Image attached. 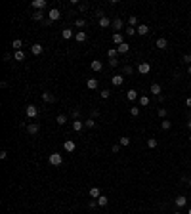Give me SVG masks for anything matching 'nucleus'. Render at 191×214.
<instances>
[{
	"instance_id": "39",
	"label": "nucleus",
	"mask_w": 191,
	"mask_h": 214,
	"mask_svg": "<svg viewBox=\"0 0 191 214\" xmlns=\"http://www.w3.org/2000/svg\"><path fill=\"white\" fill-rule=\"evenodd\" d=\"M84 25H86V19H76L75 21V27H79V29H82Z\"/></svg>"
},
{
	"instance_id": "58",
	"label": "nucleus",
	"mask_w": 191,
	"mask_h": 214,
	"mask_svg": "<svg viewBox=\"0 0 191 214\" xmlns=\"http://www.w3.org/2000/svg\"><path fill=\"white\" fill-rule=\"evenodd\" d=\"M187 185H189V187H191V178H189V182H187Z\"/></svg>"
},
{
	"instance_id": "22",
	"label": "nucleus",
	"mask_w": 191,
	"mask_h": 214,
	"mask_svg": "<svg viewBox=\"0 0 191 214\" xmlns=\"http://www.w3.org/2000/svg\"><path fill=\"white\" fill-rule=\"evenodd\" d=\"M88 195H90V199H97V197L101 195V191H100V187H90V191H88Z\"/></svg>"
},
{
	"instance_id": "57",
	"label": "nucleus",
	"mask_w": 191,
	"mask_h": 214,
	"mask_svg": "<svg viewBox=\"0 0 191 214\" xmlns=\"http://www.w3.org/2000/svg\"><path fill=\"white\" fill-rule=\"evenodd\" d=\"M187 214H191V206H189V208H187Z\"/></svg>"
},
{
	"instance_id": "12",
	"label": "nucleus",
	"mask_w": 191,
	"mask_h": 214,
	"mask_svg": "<svg viewBox=\"0 0 191 214\" xmlns=\"http://www.w3.org/2000/svg\"><path fill=\"white\" fill-rule=\"evenodd\" d=\"M122 82H124V77H122V75H115L111 79V84L113 86H122Z\"/></svg>"
},
{
	"instance_id": "2",
	"label": "nucleus",
	"mask_w": 191,
	"mask_h": 214,
	"mask_svg": "<svg viewBox=\"0 0 191 214\" xmlns=\"http://www.w3.org/2000/svg\"><path fill=\"white\" fill-rule=\"evenodd\" d=\"M48 19H52V21H59V19H61V12L58 8H52L48 12Z\"/></svg>"
},
{
	"instance_id": "33",
	"label": "nucleus",
	"mask_w": 191,
	"mask_h": 214,
	"mask_svg": "<svg viewBox=\"0 0 191 214\" xmlns=\"http://www.w3.org/2000/svg\"><path fill=\"white\" fill-rule=\"evenodd\" d=\"M140 105L142 107H147L149 105V96H140Z\"/></svg>"
},
{
	"instance_id": "23",
	"label": "nucleus",
	"mask_w": 191,
	"mask_h": 214,
	"mask_svg": "<svg viewBox=\"0 0 191 214\" xmlns=\"http://www.w3.org/2000/svg\"><path fill=\"white\" fill-rule=\"evenodd\" d=\"M42 50H44V48H42V44H38V42L31 46V52H33L34 56H40V54H42Z\"/></svg>"
},
{
	"instance_id": "9",
	"label": "nucleus",
	"mask_w": 191,
	"mask_h": 214,
	"mask_svg": "<svg viewBox=\"0 0 191 214\" xmlns=\"http://www.w3.org/2000/svg\"><path fill=\"white\" fill-rule=\"evenodd\" d=\"M63 149H65V151H69V153H73V151L76 149V143L73 142V140H67V142L63 143Z\"/></svg>"
},
{
	"instance_id": "10",
	"label": "nucleus",
	"mask_w": 191,
	"mask_h": 214,
	"mask_svg": "<svg viewBox=\"0 0 191 214\" xmlns=\"http://www.w3.org/2000/svg\"><path fill=\"white\" fill-rule=\"evenodd\" d=\"M113 42H115L117 46L124 44V35H122V33H115V35H113Z\"/></svg>"
},
{
	"instance_id": "46",
	"label": "nucleus",
	"mask_w": 191,
	"mask_h": 214,
	"mask_svg": "<svg viewBox=\"0 0 191 214\" xmlns=\"http://www.w3.org/2000/svg\"><path fill=\"white\" fill-rule=\"evenodd\" d=\"M96 206H97V201H96V199L88 201V208H96Z\"/></svg>"
},
{
	"instance_id": "16",
	"label": "nucleus",
	"mask_w": 191,
	"mask_h": 214,
	"mask_svg": "<svg viewBox=\"0 0 191 214\" xmlns=\"http://www.w3.org/2000/svg\"><path fill=\"white\" fill-rule=\"evenodd\" d=\"M138 98H140V94H138V90H128L126 92V100H130V101H134V100H138Z\"/></svg>"
},
{
	"instance_id": "41",
	"label": "nucleus",
	"mask_w": 191,
	"mask_h": 214,
	"mask_svg": "<svg viewBox=\"0 0 191 214\" xmlns=\"http://www.w3.org/2000/svg\"><path fill=\"white\" fill-rule=\"evenodd\" d=\"M84 126H86V128H94V126H96V121H94V119H88V121L84 122Z\"/></svg>"
},
{
	"instance_id": "25",
	"label": "nucleus",
	"mask_w": 191,
	"mask_h": 214,
	"mask_svg": "<svg viewBox=\"0 0 191 214\" xmlns=\"http://www.w3.org/2000/svg\"><path fill=\"white\" fill-rule=\"evenodd\" d=\"M61 36H63L65 40L73 38V29H69V27H67V29H63V31H61Z\"/></svg>"
},
{
	"instance_id": "4",
	"label": "nucleus",
	"mask_w": 191,
	"mask_h": 214,
	"mask_svg": "<svg viewBox=\"0 0 191 214\" xmlns=\"http://www.w3.org/2000/svg\"><path fill=\"white\" fill-rule=\"evenodd\" d=\"M138 71H140L142 75H147V73L151 71V63H149V61H142V63L138 65Z\"/></svg>"
},
{
	"instance_id": "49",
	"label": "nucleus",
	"mask_w": 191,
	"mask_h": 214,
	"mask_svg": "<svg viewBox=\"0 0 191 214\" xmlns=\"http://www.w3.org/2000/svg\"><path fill=\"white\" fill-rule=\"evenodd\" d=\"M52 23H54V21H52V19H44V21H42V25H44V27H50Z\"/></svg>"
},
{
	"instance_id": "1",
	"label": "nucleus",
	"mask_w": 191,
	"mask_h": 214,
	"mask_svg": "<svg viewBox=\"0 0 191 214\" xmlns=\"http://www.w3.org/2000/svg\"><path fill=\"white\" fill-rule=\"evenodd\" d=\"M48 161H50L52 166H61V164H63V157H61L59 153H52L48 157Z\"/></svg>"
},
{
	"instance_id": "14",
	"label": "nucleus",
	"mask_w": 191,
	"mask_h": 214,
	"mask_svg": "<svg viewBox=\"0 0 191 214\" xmlns=\"http://www.w3.org/2000/svg\"><path fill=\"white\" fill-rule=\"evenodd\" d=\"M42 100L46 101V103H54L55 101V96L52 92H42Z\"/></svg>"
},
{
	"instance_id": "36",
	"label": "nucleus",
	"mask_w": 191,
	"mask_h": 214,
	"mask_svg": "<svg viewBox=\"0 0 191 214\" xmlns=\"http://www.w3.org/2000/svg\"><path fill=\"white\" fill-rule=\"evenodd\" d=\"M182 63H185V65H191V54H184V57H182Z\"/></svg>"
},
{
	"instance_id": "19",
	"label": "nucleus",
	"mask_w": 191,
	"mask_h": 214,
	"mask_svg": "<svg viewBox=\"0 0 191 214\" xmlns=\"http://www.w3.org/2000/svg\"><path fill=\"white\" fill-rule=\"evenodd\" d=\"M86 38H88V35H86L84 31H79V33L75 35V40H76V42H86Z\"/></svg>"
},
{
	"instance_id": "5",
	"label": "nucleus",
	"mask_w": 191,
	"mask_h": 214,
	"mask_svg": "<svg viewBox=\"0 0 191 214\" xmlns=\"http://www.w3.org/2000/svg\"><path fill=\"white\" fill-rule=\"evenodd\" d=\"M149 92H151L153 96L157 98V96H161V94H163V88H161V84H159V82H153L151 88H149Z\"/></svg>"
},
{
	"instance_id": "53",
	"label": "nucleus",
	"mask_w": 191,
	"mask_h": 214,
	"mask_svg": "<svg viewBox=\"0 0 191 214\" xmlns=\"http://www.w3.org/2000/svg\"><path fill=\"white\" fill-rule=\"evenodd\" d=\"M157 101H159V103H163V101H164V96H163V94H161V96H157Z\"/></svg>"
},
{
	"instance_id": "60",
	"label": "nucleus",
	"mask_w": 191,
	"mask_h": 214,
	"mask_svg": "<svg viewBox=\"0 0 191 214\" xmlns=\"http://www.w3.org/2000/svg\"><path fill=\"white\" fill-rule=\"evenodd\" d=\"M189 86H191V80H189Z\"/></svg>"
},
{
	"instance_id": "48",
	"label": "nucleus",
	"mask_w": 191,
	"mask_h": 214,
	"mask_svg": "<svg viewBox=\"0 0 191 214\" xmlns=\"http://www.w3.org/2000/svg\"><path fill=\"white\" fill-rule=\"evenodd\" d=\"M100 117V111H97V109H92V119H97Z\"/></svg>"
},
{
	"instance_id": "7",
	"label": "nucleus",
	"mask_w": 191,
	"mask_h": 214,
	"mask_svg": "<svg viewBox=\"0 0 191 214\" xmlns=\"http://www.w3.org/2000/svg\"><path fill=\"white\" fill-rule=\"evenodd\" d=\"M38 130H40V124H38V122H31V124H27V132H29L31 136L38 134Z\"/></svg>"
},
{
	"instance_id": "47",
	"label": "nucleus",
	"mask_w": 191,
	"mask_h": 214,
	"mask_svg": "<svg viewBox=\"0 0 191 214\" xmlns=\"http://www.w3.org/2000/svg\"><path fill=\"white\" fill-rule=\"evenodd\" d=\"M109 65H111V67H117V65H118V57H115V59H109Z\"/></svg>"
},
{
	"instance_id": "37",
	"label": "nucleus",
	"mask_w": 191,
	"mask_h": 214,
	"mask_svg": "<svg viewBox=\"0 0 191 214\" xmlns=\"http://www.w3.org/2000/svg\"><path fill=\"white\" fill-rule=\"evenodd\" d=\"M13 59H15V61H21V59H25V54H23V52H21V50H19V52H15V56H13Z\"/></svg>"
},
{
	"instance_id": "50",
	"label": "nucleus",
	"mask_w": 191,
	"mask_h": 214,
	"mask_svg": "<svg viewBox=\"0 0 191 214\" xmlns=\"http://www.w3.org/2000/svg\"><path fill=\"white\" fill-rule=\"evenodd\" d=\"M118 149H121V143H115V145H113V153H118Z\"/></svg>"
},
{
	"instance_id": "44",
	"label": "nucleus",
	"mask_w": 191,
	"mask_h": 214,
	"mask_svg": "<svg viewBox=\"0 0 191 214\" xmlns=\"http://www.w3.org/2000/svg\"><path fill=\"white\" fill-rule=\"evenodd\" d=\"M122 73H124V75H132V67L130 65H124V67H122Z\"/></svg>"
},
{
	"instance_id": "43",
	"label": "nucleus",
	"mask_w": 191,
	"mask_h": 214,
	"mask_svg": "<svg viewBox=\"0 0 191 214\" xmlns=\"http://www.w3.org/2000/svg\"><path fill=\"white\" fill-rule=\"evenodd\" d=\"M100 96H101V100H107V98L111 96V92H109V90H101V92H100Z\"/></svg>"
},
{
	"instance_id": "13",
	"label": "nucleus",
	"mask_w": 191,
	"mask_h": 214,
	"mask_svg": "<svg viewBox=\"0 0 191 214\" xmlns=\"http://www.w3.org/2000/svg\"><path fill=\"white\" fill-rule=\"evenodd\" d=\"M34 21H44V10H34V14L31 15Z\"/></svg>"
},
{
	"instance_id": "54",
	"label": "nucleus",
	"mask_w": 191,
	"mask_h": 214,
	"mask_svg": "<svg viewBox=\"0 0 191 214\" xmlns=\"http://www.w3.org/2000/svg\"><path fill=\"white\" fill-rule=\"evenodd\" d=\"M185 105H187V107H191V98H187V100H185Z\"/></svg>"
},
{
	"instance_id": "15",
	"label": "nucleus",
	"mask_w": 191,
	"mask_h": 214,
	"mask_svg": "<svg viewBox=\"0 0 191 214\" xmlns=\"http://www.w3.org/2000/svg\"><path fill=\"white\" fill-rule=\"evenodd\" d=\"M46 6H48V2H46V0H34V2H33V8H34V10H44Z\"/></svg>"
},
{
	"instance_id": "17",
	"label": "nucleus",
	"mask_w": 191,
	"mask_h": 214,
	"mask_svg": "<svg viewBox=\"0 0 191 214\" xmlns=\"http://www.w3.org/2000/svg\"><path fill=\"white\" fill-rule=\"evenodd\" d=\"M155 46H157L159 50H166V48H168V42H166V38H157Z\"/></svg>"
},
{
	"instance_id": "52",
	"label": "nucleus",
	"mask_w": 191,
	"mask_h": 214,
	"mask_svg": "<svg viewBox=\"0 0 191 214\" xmlns=\"http://www.w3.org/2000/svg\"><path fill=\"white\" fill-rule=\"evenodd\" d=\"M8 157V151H0V159H6Z\"/></svg>"
},
{
	"instance_id": "11",
	"label": "nucleus",
	"mask_w": 191,
	"mask_h": 214,
	"mask_svg": "<svg viewBox=\"0 0 191 214\" xmlns=\"http://www.w3.org/2000/svg\"><path fill=\"white\" fill-rule=\"evenodd\" d=\"M97 23H100V27L101 29H107V27H111V19L109 17H105V15H103V17H100V21H97Z\"/></svg>"
},
{
	"instance_id": "21",
	"label": "nucleus",
	"mask_w": 191,
	"mask_h": 214,
	"mask_svg": "<svg viewBox=\"0 0 191 214\" xmlns=\"http://www.w3.org/2000/svg\"><path fill=\"white\" fill-rule=\"evenodd\" d=\"M86 86H88V90H96L100 86V82H97V79H88L86 80Z\"/></svg>"
},
{
	"instance_id": "51",
	"label": "nucleus",
	"mask_w": 191,
	"mask_h": 214,
	"mask_svg": "<svg viewBox=\"0 0 191 214\" xmlns=\"http://www.w3.org/2000/svg\"><path fill=\"white\" fill-rule=\"evenodd\" d=\"M79 10H80V12H86V10H88V6H86V4H79Z\"/></svg>"
},
{
	"instance_id": "40",
	"label": "nucleus",
	"mask_w": 191,
	"mask_h": 214,
	"mask_svg": "<svg viewBox=\"0 0 191 214\" xmlns=\"http://www.w3.org/2000/svg\"><path fill=\"white\" fill-rule=\"evenodd\" d=\"M130 115L132 117H138V115H140V107H136V105L130 107Z\"/></svg>"
},
{
	"instance_id": "27",
	"label": "nucleus",
	"mask_w": 191,
	"mask_h": 214,
	"mask_svg": "<svg viewBox=\"0 0 191 214\" xmlns=\"http://www.w3.org/2000/svg\"><path fill=\"white\" fill-rule=\"evenodd\" d=\"M117 50H118V54H128V50H130V44H128V42H124V44L117 46Z\"/></svg>"
},
{
	"instance_id": "45",
	"label": "nucleus",
	"mask_w": 191,
	"mask_h": 214,
	"mask_svg": "<svg viewBox=\"0 0 191 214\" xmlns=\"http://www.w3.org/2000/svg\"><path fill=\"white\" fill-rule=\"evenodd\" d=\"M134 33H138V31H136V27H126V35H128V36H132Z\"/></svg>"
},
{
	"instance_id": "20",
	"label": "nucleus",
	"mask_w": 191,
	"mask_h": 214,
	"mask_svg": "<svg viewBox=\"0 0 191 214\" xmlns=\"http://www.w3.org/2000/svg\"><path fill=\"white\" fill-rule=\"evenodd\" d=\"M90 67H92V71H101L103 69V63H101V61L100 59H94V61H92V63H90Z\"/></svg>"
},
{
	"instance_id": "26",
	"label": "nucleus",
	"mask_w": 191,
	"mask_h": 214,
	"mask_svg": "<svg viewBox=\"0 0 191 214\" xmlns=\"http://www.w3.org/2000/svg\"><path fill=\"white\" fill-rule=\"evenodd\" d=\"M82 128H84V122H82L80 119H79V121H73V130H75V132H80Z\"/></svg>"
},
{
	"instance_id": "42",
	"label": "nucleus",
	"mask_w": 191,
	"mask_h": 214,
	"mask_svg": "<svg viewBox=\"0 0 191 214\" xmlns=\"http://www.w3.org/2000/svg\"><path fill=\"white\" fill-rule=\"evenodd\" d=\"M55 121H58V124H65V122H67V117H65V115H58V119H55Z\"/></svg>"
},
{
	"instance_id": "31",
	"label": "nucleus",
	"mask_w": 191,
	"mask_h": 214,
	"mask_svg": "<svg viewBox=\"0 0 191 214\" xmlns=\"http://www.w3.org/2000/svg\"><path fill=\"white\" fill-rule=\"evenodd\" d=\"M117 56H118V50L117 48H111L109 52H107V57H109V59H115Z\"/></svg>"
},
{
	"instance_id": "28",
	"label": "nucleus",
	"mask_w": 191,
	"mask_h": 214,
	"mask_svg": "<svg viewBox=\"0 0 191 214\" xmlns=\"http://www.w3.org/2000/svg\"><path fill=\"white\" fill-rule=\"evenodd\" d=\"M96 201H97V206H107V203H109V199H107L105 195H100Z\"/></svg>"
},
{
	"instance_id": "6",
	"label": "nucleus",
	"mask_w": 191,
	"mask_h": 214,
	"mask_svg": "<svg viewBox=\"0 0 191 214\" xmlns=\"http://www.w3.org/2000/svg\"><path fill=\"white\" fill-rule=\"evenodd\" d=\"M25 113H27V117H29V119H37V115H38V109L34 107V105H27V109H25Z\"/></svg>"
},
{
	"instance_id": "30",
	"label": "nucleus",
	"mask_w": 191,
	"mask_h": 214,
	"mask_svg": "<svg viewBox=\"0 0 191 214\" xmlns=\"http://www.w3.org/2000/svg\"><path fill=\"white\" fill-rule=\"evenodd\" d=\"M157 145H159V142H157L155 138H149V140H147V147H149V149H155Z\"/></svg>"
},
{
	"instance_id": "24",
	"label": "nucleus",
	"mask_w": 191,
	"mask_h": 214,
	"mask_svg": "<svg viewBox=\"0 0 191 214\" xmlns=\"http://www.w3.org/2000/svg\"><path fill=\"white\" fill-rule=\"evenodd\" d=\"M128 27L138 29V15H128Z\"/></svg>"
},
{
	"instance_id": "8",
	"label": "nucleus",
	"mask_w": 191,
	"mask_h": 214,
	"mask_svg": "<svg viewBox=\"0 0 191 214\" xmlns=\"http://www.w3.org/2000/svg\"><path fill=\"white\" fill-rule=\"evenodd\" d=\"M174 205H176L178 208H182V206H185V205H187V197H184V195H178L176 199H174Z\"/></svg>"
},
{
	"instance_id": "18",
	"label": "nucleus",
	"mask_w": 191,
	"mask_h": 214,
	"mask_svg": "<svg viewBox=\"0 0 191 214\" xmlns=\"http://www.w3.org/2000/svg\"><path fill=\"white\" fill-rule=\"evenodd\" d=\"M138 35H142V36H145V35H149V27H147V25L145 23H142V25H138Z\"/></svg>"
},
{
	"instance_id": "3",
	"label": "nucleus",
	"mask_w": 191,
	"mask_h": 214,
	"mask_svg": "<svg viewBox=\"0 0 191 214\" xmlns=\"http://www.w3.org/2000/svg\"><path fill=\"white\" fill-rule=\"evenodd\" d=\"M111 27L115 29L117 33H121V31H122V27H124V21H122L121 17H115V19H113V23H111Z\"/></svg>"
},
{
	"instance_id": "32",
	"label": "nucleus",
	"mask_w": 191,
	"mask_h": 214,
	"mask_svg": "<svg viewBox=\"0 0 191 214\" xmlns=\"http://www.w3.org/2000/svg\"><path fill=\"white\" fill-rule=\"evenodd\" d=\"M170 126H172V122H170L168 119H163V122H161V128H163V130H170Z\"/></svg>"
},
{
	"instance_id": "55",
	"label": "nucleus",
	"mask_w": 191,
	"mask_h": 214,
	"mask_svg": "<svg viewBox=\"0 0 191 214\" xmlns=\"http://www.w3.org/2000/svg\"><path fill=\"white\" fill-rule=\"evenodd\" d=\"M187 128L191 130V119H189V121H187Z\"/></svg>"
},
{
	"instance_id": "56",
	"label": "nucleus",
	"mask_w": 191,
	"mask_h": 214,
	"mask_svg": "<svg viewBox=\"0 0 191 214\" xmlns=\"http://www.w3.org/2000/svg\"><path fill=\"white\" fill-rule=\"evenodd\" d=\"M187 73H189V75H191V65H189V67H187Z\"/></svg>"
},
{
	"instance_id": "34",
	"label": "nucleus",
	"mask_w": 191,
	"mask_h": 214,
	"mask_svg": "<svg viewBox=\"0 0 191 214\" xmlns=\"http://www.w3.org/2000/svg\"><path fill=\"white\" fill-rule=\"evenodd\" d=\"M157 115H159V117H161V119H166L168 111H166V109H164V107H159V109H157Z\"/></svg>"
},
{
	"instance_id": "59",
	"label": "nucleus",
	"mask_w": 191,
	"mask_h": 214,
	"mask_svg": "<svg viewBox=\"0 0 191 214\" xmlns=\"http://www.w3.org/2000/svg\"><path fill=\"white\" fill-rule=\"evenodd\" d=\"M189 142H191V134H189Z\"/></svg>"
},
{
	"instance_id": "29",
	"label": "nucleus",
	"mask_w": 191,
	"mask_h": 214,
	"mask_svg": "<svg viewBox=\"0 0 191 214\" xmlns=\"http://www.w3.org/2000/svg\"><path fill=\"white\" fill-rule=\"evenodd\" d=\"M21 46H23V42H21V40H19V38H15L13 42H12V48H13L15 52H19V50H21Z\"/></svg>"
},
{
	"instance_id": "35",
	"label": "nucleus",
	"mask_w": 191,
	"mask_h": 214,
	"mask_svg": "<svg viewBox=\"0 0 191 214\" xmlns=\"http://www.w3.org/2000/svg\"><path fill=\"white\" fill-rule=\"evenodd\" d=\"M118 143H121L122 147H126V145H130V138H126V136H122V138L118 140Z\"/></svg>"
},
{
	"instance_id": "38",
	"label": "nucleus",
	"mask_w": 191,
	"mask_h": 214,
	"mask_svg": "<svg viewBox=\"0 0 191 214\" xmlns=\"http://www.w3.org/2000/svg\"><path fill=\"white\" fill-rule=\"evenodd\" d=\"M71 117H73V121H79V119H80V111H79V109H73V111H71Z\"/></svg>"
}]
</instances>
